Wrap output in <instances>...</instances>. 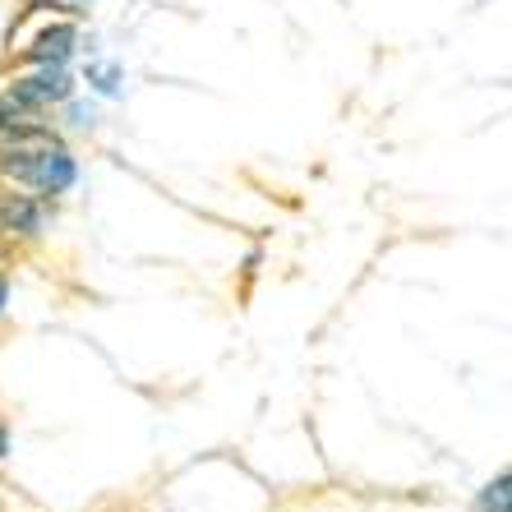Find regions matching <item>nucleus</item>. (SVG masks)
<instances>
[{
	"label": "nucleus",
	"mask_w": 512,
	"mask_h": 512,
	"mask_svg": "<svg viewBox=\"0 0 512 512\" xmlns=\"http://www.w3.org/2000/svg\"><path fill=\"white\" fill-rule=\"evenodd\" d=\"M42 24L28 37H19V47L10 42V56L19 70H33V65H65L74 70L79 60V42H84V19H65V14H37Z\"/></svg>",
	"instance_id": "nucleus-1"
},
{
	"label": "nucleus",
	"mask_w": 512,
	"mask_h": 512,
	"mask_svg": "<svg viewBox=\"0 0 512 512\" xmlns=\"http://www.w3.org/2000/svg\"><path fill=\"white\" fill-rule=\"evenodd\" d=\"M5 88H10L24 107L42 111V116H56L60 102L79 93V79H74V70H65V65H33V70H19L14 79H5Z\"/></svg>",
	"instance_id": "nucleus-2"
},
{
	"label": "nucleus",
	"mask_w": 512,
	"mask_h": 512,
	"mask_svg": "<svg viewBox=\"0 0 512 512\" xmlns=\"http://www.w3.org/2000/svg\"><path fill=\"white\" fill-rule=\"evenodd\" d=\"M47 231V199L0 180V240H37Z\"/></svg>",
	"instance_id": "nucleus-3"
},
{
	"label": "nucleus",
	"mask_w": 512,
	"mask_h": 512,
	"mask_svg": "<svg viewBox=\"0 0 512 512\" xmlns=\"http://www.w3.org/2000/svg\"><path fill=\"white\" fill-rule=\"evenodd\" d=\"M74 65H79V74H74V79H79V84H84L97 102H120V97H125V84H130L125 60L107 56V51L97 47V51H88V56H79Z\"/></svg>",
	"instance_id": "nucleus-4"
},
{
	"label": "nucleus",
	"mask_w": 512,
	"mask_h": 512,
	"mask_svg": "<svg viewBox=\"0 0 512 512\" xmlns=\"http://www.w3.org/2000/svg\"><path fill=\"white\" fill-rule=\"evenodd\" d=\"M56 125L60 130H74V134H93L97 130V120H102V107H97V97L93 93H74V97H65L56 107Z\"/></svg>",
	"instance_id": "nucleus-5"
},
{
	"label": "nucleus",
	"mask_w": 512,
	"mask_h": 512,
	"mask_svg": "<svg viewBox=\"0 0 512 512\" xmlns=\"http://www.w3.org/2000/svg\"><path fill=\"white\" fill-rule=\"evenodd\" d=\"M97 0H24V19H37V14H65V19H88Z\"/></svg>",
	"instance_id": "nucleus-6"
},
{
	"label": "nucleus",
	"mask_w": 512,
	"mask_h": 512,
	"mask_svg": "<svg viewBox=\"0 0 512 512\" xmlns=\"http://www.w3.org/2000/svg\"><path fill=\"white\" fill-rule=\"evenodd\" d=\"M508 503H512V476L499 471V476L476 494V512H508Z\"/></svg>",
	"instance_id": "nucleus-7"
},
{
	"label": "nucleus",
	"mask_w": 512,
	"mask_h": 512,
	"mask_svg": "<svg viewBox=\"0 0 512 512\" xmlns=\"http://www.w3.org/2000/svg\"><path fill=\"white\" fill-rule=\"evenodd\" d=\"M5 310H10V273L0 268V319H5Z\"/></svg>",
	"instance_id": "nucleus-8"
},
{
	"label": "nucleus",
	"mask_w": 512,
	"mask_h": 512,
	"mask_svg": "<svg viewBox=\"0 0 512 512\" xmlns=\"http://www.w3.org/2000/svg\"><path fill=\"white\" fill-rule=\"evenodd\" d=\"M5 453H10V429L0 425V462H5Z\"/></svg>",
	"instance_id": "nucleus-9"
}]
</instances>
